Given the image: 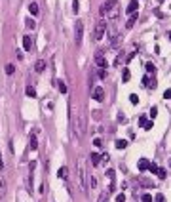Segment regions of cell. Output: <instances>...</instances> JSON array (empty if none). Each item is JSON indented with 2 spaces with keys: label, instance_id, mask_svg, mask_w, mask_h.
<instances>
[{
  "label": "cell",
  "instance_id": "cell-42",
  "mask_svg": "<svg viewBox=\"0 0 171 202\" xmlns=\"http://www.w3.org/2000/svg\"><path fill=\"white\" fill-rule=\"evenodd\" d=\"M167 37H169V40H171V33H169V34H167Z\"/></svg>",
  "mask_w": 171,
  "mask_h": 202
},
{
  "label": "cell",
  "instance_id": "cell-24",
  "mask_svg": "<svg viewBox=\"0 0 171 202\" xmlns=\"http://www.w3.org/2000/svg\"><path fill=\"white\" fill-rule=\"evenodd\" d=\"M129 78H131V73H129V71L126 69V71H124V75H122V80H124V82H127V80H129Z\"/></svg>",
  "mask_w": 171,
  "mask_h": 202
},
{
  "label": "cell",
  "instance_id": "cell-17",
  "mask_svg": "<svg viewBox=\"0 0 171 202\" xmlns=\"http://www.w3.org/2000/svg\"><path fill=\"white\" fill-rule=\"evenodd\" d=\"M4 194H6V181L0 177V197H4Z\"/></svg>",
  "mask_w": 171,
  "mask_h": 202
},
{
  "label": "cell",
  "instance_id": "cell-36",
  "mask_svg": "<svg viewBox=\"0 0 171 202\" xmlns=\"http://www.w3.org/2000/svg\"><path fill=\"white\" fill-rule=\"evenodd\" d=\"M93 145H95V147H101V145H103V141L97 138V139H93Z\"/></svg>",
  "mask_w": 171,
  "mask_h": 202
},
{
  "label": "cell",
  "instance_id": "cell-19",
  "mask_svg": "<svg viewBox=\"0 0 171 202\" xmlns=\"http://www.w3.org/2000/svg\"><path fill=\"white\" fill-rule=\"evenodd\" d=\"M116 147H118V149H126V147H127V141H126V139H118V141H116Z\"/></svg>",
  "mask_w": 171,
  "mask_h": 202
},
{
  "label": "cell",
  "instance_id": "cell-10",
  "mask_svg": "<svg viewBox=\"0 0 171 202\" xmlns=\"http://www.w3.org/2000/svg\"><path fill=\"white\" fill-rule=\"evenodd\" d=\"M29 12H31V16H38V13H40L38 4H36V2H32L31 6H29Z\"/></svg>",
  "mask_w": 171,
  "mask_h": 202
},
{
  "label": "cell",
  "instance_id": "cell-15",
  "mask_svg": "<svg viewBox=\"0 0 171 202\" xmlns=\"http://www.w3.org/2000/svg\"><path fill=\"white\" fill-rule=\"evenodd\" d=\"M91 162H93L95 166H97V164H101V155H97V153H91Z\"/></svg>",
  "mask_w": 171,
  "mask_h": 202
},
{
  "label": "cell",
  "instance_id": "cell-35",
  "mask_svg": "<svg viewBox=\"0 0 171 202\" xmlns=\"http://www.w3.org/2000/svg\"><path fill=\"white\" fill-rule=\"evenodd\" d=\"M27 27L29 29H34V21L32 19H27Z\"/></svg>",
  "mask_w": 171,
  "mask_h": 202
},
{
  "label": "cell",
  "instance_id": "cell-18",
  "mask_svg": "<svg viewBox=\"0 0 171 202\" xmlns=\"http://www.w3.org/2000/svg\"><path fill=\"white\" fill-rule=\"evenodd\" d=\"M57 86H59V92H61V93H67V84L63 82V80L57 82Z\"/></svg>",
  "mask_w": 171,
  "mask_h": 202
},
{
  "label": "cell",
  "instance_id": "cell-37",
  "mask_svg": "<svg viewBox=\"0 0 171 202\" xmlns=\"http://www.w3.org/2000/svg\"><path fill=\"white\" fill-rule=\"evenodd\" d=\"M106 176H109L112 181H114V170H106Z\"/></svg>",
  "mask_w": 171,
  "mask_h": 202
},
{
  "label": "cell",
  "instance_id": "cell-29",
  "mask_svg": "<svg viewBox=\"0 0 171 202\" xmlns=\"http://www.w3.org/2000/svg\"><path fill=\"white\" fill-rule=\"evenodd\" d=\"M142 126H145V130H152V126H154V124H152V120H146Z\"/></svg>",
  "mask_w": 171,
  "mask_h": 202
},
{
  "label": "cell",
  "instance_id": "cell-31",
  "mask_svg": "<svg viewBox=\"0 0 171 202\" xmlns=\"http://www.w3.org/2000/svg\"><path fill=\"white\" fill-rule=\"evenodd\" d=\"M156 114H158V109L152 107V109H150V118H156Z\"/></svg>",
  "mask_w": 171,
  "mask_h": 202
},
{
  "label": "cell",
  "instance_id": "cell-4",
  "mask_svg": "<svg viewBox=\"0 0 171 202\" xmlns=\"http://www.w3.org/2000/svg\"><path fill=\"white\" fill-rule=\"evenodd\" d=\"M91 97H93L95 101H103L105 99V90L101 88V86H93V88H91Z\"/></svg>",
  "mask_w": 171,
  "mask_h": 202
},
{
  "label": "cell",
  "instance_id": "cell-26",
  "mask_svg": "<svg viewBox=\"0 0 171 202\" xmlns=\"http://www.w3.org/2000/svg\"><path fill=\"white\" fill-rule=\"evenodd\" d=\"M154 202H166V197H163L162 193H158V194H156V198H154Z\"/></svg>",
  "mask_w": 171,
  "mask_h": 202
},
{
  "label": "cell",
  "instance_id": "cell-13",
  "mask_svg": "<svg viewBox=\"0 0 171 202\" xmlns=\"http://www.w3.org/2000/svg\"><path fill=\"white\" fill-rule=\"evenodd\" d=\"M135 21H137V12H133V13H131V17L127 19V25H126V27H127V29H131V27L135 25Z\"/></svg>",
  "mask_w": 171,
  "mask_h": 202
},
{
  "label": "cell",
  "instance_id": "cell-33",
  "mask_svg": "<svg viewBox=\"0 0 171 202\" xmlns=\"http://www.w3.org/2000/svg\"><path fill=\"white\" fill-rule=\"evenodd\" d=\"M89 181H91V187H97V177H93V176H89Z\"/></svg>",
  "mask_w": 171,
  "mask_h": 202
},
{
  "label": "cell",
  "instance_id": "cell-22",
  "mask_svg": "<svg viewBox=\"0 0 171 202\" xmlns=\"http://www.w3.org/2000/svg\"><path fill=\"white\" fill-rule=\"evenodd\" d=\"M27 96H29V97H36V92H34L32 86H29V88H27Z\"/></svg>",
  "mask_w": 171,
  "mask_h": 202
},
{
  "label": "cell",
  "instance_id": "cell-27",
  "mask_svg": "<svg viewBox=\"0 0 171 202\" xmlns=\"http://www.w3.org/2000/svg\"><path fill=\"white\" fill-rule=\"evenodd\" d=\"M146 71H148V73H154V71H156V67H154V63H146Z\"/></svg>",
  "mask_w": 171,
  "mask_h": 202
},
{
  "label": "cell",
  "instance_id": "cell-28",
  "mask_svg": "<svg viewBox=\"0 0 171 202\" xmlns=\"http://www.w3.org/2000/svg\"><path fill=\"white\" fill-rule=\"evenodd\" d=\"M129 101H131L133 105H137V103H139V97L135 96V93H131V96H129Z\"/></svg>",
  "mask_w": 171,
  "mask_h": 202
},
{
  "label": "cell",
  "instance_id": "cell-7",
  "mask_svg": "<svg viewBox=\"0 0 171 202\" xmlns=\"http://www.w3.org/2000/svg\"><path fill=\"white\" fill-rule=\"evenodd\" d=\"M44 69H46V61L44 59H38L36 63H34V71H36V73H44Z\"/></svg>",
  "mask_w": 171,
  "mask_h": 202
},
{
  "label": "cell",
  "instance_id": "cell-34",
  "mask_svg": "<svg viewBox=\"0 0 171 202\" xmlns=\"http://www.w3.org/2000/svg\"><path fill=\"white\" fill-rule=\"evenodd\" d=\"M163 99H171V90H166V92H163Z\"/></svg>",
  "mask_w": 171,
  "mask_h": 202
},
{
  "label": "cell",
  "instance_id": "cell-1",
  "mask_svg": "<svg viewBox=\"0 0 171 202\" xmlns=\"http://www.w3.org/2000/svg\"><path fill=\"white\" fill-rule=\"evenodd\" d=\"M76 170H78V183H80V189L82 191H88V176H86V164L84 160H80L76 164Z\"/></svg>",
  "mask_w": 171,
  "mask_h": 202
},
{
  "label": "cell",
  "instance_id": "cell-39",
  "mask_svg": "<svg viewBox=\"0 0 171 202\" xmlns=\"http://www.w3.org/2000/svg\"><path fill=\"white\" fill-rule=\"evenodd\" d=\"M72 10L78 12V0H74V2H72Z\"/></svg>",
  "mask_w": 171,
  "mask_h": 202
},
{
  "label": "cell",
  "instance_id": "cell-16",
  "mask_svg": "<svg viewBox=\"0 0 171 202\" xmlns=\"http://www.w3.org/2000/svg\"><path fill=\"white\" fill-rule=\"evenodd\" d=\"M97 202H109V193H106V191L99 193V200Z\"/></svg>",
  "mask_w": 171,
  "mask_h": 202
},
{
  "label": "cell",
  "instance_id": "cell-9",
  "mask_svg": "<svg viewBox=\"0 0 171 202\" xmlns=\"http://www.w3.org/2000/svg\"><path fill=\"white\" fill-rule=\"evenodd\" d=\"M137 8H139V2H137V0H131V2H129V6H127V13L137 12Z\"/></svg>",
  "mask_w": 171,
  "mask_h": 202
},
{
  "label": "cell",
  "instance_id": "cell-8",
  "mask_svg": "<svg viewBox=\"0 0 171 202\" xmlns=\"http://www.w3.org/2000/svg\"><path fill=\"white\" fill-rule=\"evenodd\" d=\"M148 166H150V160H146V158H141V160H139V170L141 172L148 170Z\"/></svg>",
  "mask_w": 171,
  "mask_h": 202
},
{
  "label": "cell",
  "instance_id": "cell-20",
  "mask_svg": "<svg viewBox=\"0 0 171 202\" xmlns=\"http://www.w3.org/2000/svg\"><path fill=\"white\" fill-rule=\"evenodd\" d=\"M57 176H59L61 179H65V176H67V168H65V166H61V168H59V172H57Z\"/></svg>",
  "mask_w": 171,
  "mask_h": 202
},
{
  "label": "cell",
  "instance_id": "cell-12",
  "mask_svg": "<svg viewBox=\"0 0 171 202\" xmlns=\"http://www.w3.org/2000/svg\"><path fill=\"white\" fill-rule=\"evenodd\" d=\"M23 48L27 50V52L32 48V38H31V37H23Z\"/></svg>",
  "mask_w": 171,
  "mask_h": 202
},
{
  "label": "cell",
  "instance_id": "cell-23",
  "mask_svg": "<svg viewBox=\"0 0 171 202\" xmlns=\"http://www.w3.org/2000/svg\"><path fill=\"white\" fill-rule=\"evenodd\" d=\"M141 200H142V202H152V197H150V194H148V193H142Z\"/></svg>",
  "mask_w": 171,
  "mask_h": 202
},
{
  "label": "cell",
  "instance_id": "cell-2",
  "mask_svg": "<svg viewBox=\"0 0 171 202\" xmlns=\"http://www.w3.org/2000/svg\"><path fill=\"white\" fill-rule=\"evenodd\" d=\"M105 29H106L105 21H99V23L95 25V31H93V40H101V38H103V34H105Z\"/></svg>",
  "mask_w": 171,
  "mask_h": 202
},
{
  "label": "cell",
  "instance_id": "cell-3",
  "mask_svg": "<svg viewBox=\"0 0 171 202\" xmlns=\"http://www.w3.org/2000/svg\"><path fill=\"white\" fill-rule=\"evenodd\" d=\"M82 34H84V23L82 21H76L74 23V38H76V44L82 42Z\"/></svg>",
  "mask_w": 171,
  "mask_h": 202
},
{
  "label": "cell",
  "instance_id": "cell-41",
  "mask_svg": "<svg viewBox=\"0 0 171 202\" xmlns=\"http://www.w3.org/2000/svg\"><path fill=\"white\" fill-rule=\"evenodd\" d=\"M4 168V162H2V155H0V170Z\"/></svg>",
  "mask_w": 171,
  "mask_h": 202
},
{
  "label": "cell",
  "instance_id": "cell-21",
  "mask_svg": "<svg viewBox=\"0 0 171 202\" xmlns=\"http://www.w3.org/2000/svg\"><path fill=\"white\" fill-rule=\"evenodd\" d=\"M6 73H8V75H13V73H15V67H13L12 63H8V65H6Z\"/></svg>",
  "mask_w": 171,
  "mask_h": 202
},
{
  "label": "cell",
  "instance_id": "cell-32",
  "mask_svg": "<svg viewBox=\"0 0 171 202\" xmlns=\"http://www.w3.org/2000/svg\"><path fill=\"white\" fill-rule=\"evenodd\" d=\"M148 170H150L152 174H156V172H158V166H156V164H150V166H148Z\"/></svg>",
  "mask_w": 171,
  "mask_h": 202
},
{
  "label": "cell",
  "instance_id": "cell-38",
  "mask_svg": "<svg viewBox=\"0 0 171 202\" xmlns=\"http://www.w3.org/2000/svg\"><path fill=\"white\" fill-rule=\"evenodd\" d=\"M99 76H101V78H106V71L101 69V71H99Z\"/></svg>",
  "mask_w": 171,
  "mask_h": 202
},
{
  "label": "cell",
  "instance_id": "cell-40",
  "mask_svg": "<svg viewBox=\"0 0 171 202\" xmlns=\"http://www.w3.org/2000/svg\"><path fill=\"white\" fill-rule=\"evenodd\" d=\"M145 122H146V117H141V118H139V124H141V126L145 124Z\"/></svg>",
  "mask_w": 171,
  "mask_h": 202
},
{
  "label": "cell",
  "instance_id": "cell-6",
  "mask_svg": "<svg viewBox=\"0 0 171 202\" xmlns=\"http://www.w3.org/2000/svg\"><path fill=\"white\" fill-rule=\"evenodd\" d=\"M95 63H97V67L106 69V59L103 57V54H97V55H95Z\"/></svg>",
  "mask_w": 171,
  "mask_h": 202
},
{
  "label": "cell",
  "instance_id": "cell-11",
  "mask_svg": "<svg viewBox=\"0 0 171 202\" xmlns=\"http://www.w3.org/2000/svg\"><path fill=\"white\" fill-rule=\"evenodd\" d=\"M142 84H145V86H148V88H156V82L152 80L150 76H142Z\"/></svg>",
  "mask_w": 171,
  "mask_h": 202
},
{
  "label": "cell",
  "instance_id": "cell-5",
  "mask_svg": "<svg viewBox=\"0 0 171 202\" xmlns=\"http://www.w3.org/2000/svg\"><path fill=\"white\" fill-rule=\"evenodd\" d=\"M116 8V0H106V2L101 6V16H106L109 12H112Z\"/></svg>",
  "mask_w": 171,
  "mask_h": 202
},
{
  "label": "cell",
  "instance_id": "cell-25",
  "mask_svg": "<svg viewBox=\"0 0 171 202\" xmlns=\"http://www.w3.org/2000/svg\"><path fill=\"white\" fill-rule=\"evenodd\" d=\"M156 176H158L160 179H166V170H163V168H158V172H156Z\"/></svg>",
  "mask_w": 171,
  "mask_h": 202
},
{
  "label": "cell",
  "instance_id": "cell-14",
  "mask_svg": "<svg viewBox=\"0 0 171 202\" xmlns=\"http://www.w3.org/2000/svg\"><path fill=\"white\" fill-rule=\"evenodd\" d=\"M36 147H38V141H36V135H34V134H31V149H32V151H36Z\"/></svg>",
  "mask_w": 171,
  "mask_h": 202
},
{
  "label": "cell",
  "instance_id": "cell-30",
  "mask_svg": "<svg viewBox=\"0 0 171 202\" xmlns=\"http://www.w3.org/2000/svg\"><path fill=\"white\" fill-rule=\"evenodd\" d=\"M116 202H126V194H124V193H120L118 197H116Z\"/></svg>",
  "mask_w": 171,
  "mask_h": 202
}]
</instances>
